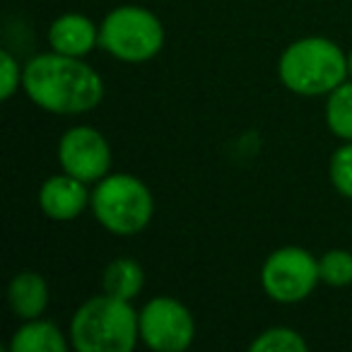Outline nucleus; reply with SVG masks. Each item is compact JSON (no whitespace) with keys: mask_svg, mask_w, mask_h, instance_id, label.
<instances>
[{"mask_svg":"<svg viewBox=\"0 0 352 352\" xmlns=\"http://www.w3.org/2000/svg\"><path fill=\"white\" fill-rule=\"evenodd\" d=\"M22 89L32 104L58 116L97 109L104 99V80L82 58L49 51L25 63Z\"/></svg>","mask_w":352,"mask_h":352,"instance_id":"f257e3e1","label":"nucleus"},{"mask_svg":"<svg viewBox=\"0 0 352 352\" xmlns=\"http://www.w3.org/2000/svg\"><path fill=\"white\" fill-rule=\"evenodd\" d=\"M278 78L299 97H323L350 78L347 54L326 36H304L283 51Z\"/></svg>","mask_w":352,"mask_h":352,"instance_id":"f03ea898","label":"nucleus"},{"mask_svg":"<svg viewBox=\"0 0 352 352\" xmlns=\"http://www.w3.org/2000/svg\"><path fill=\"white\" fill-rule=\"evenodd\" d=\"M68 338L78 352H131L140 338L138 311L107 292L89 297L70 318Z\"/></svg>","mask_w":352,"mask_h":352,"instance_id":"7ed1b4c3","label":"nucleus"},{"mask_svg":"<svg viewBox=\"0 0 352 352\" xmlns=\"http://www.w3.org/2000/svg\"><path fill=\"white\" fill-rule=\"evenodd\" d=\"M92 208L97 222L116 236H135L155 217V198L142 179L126 171L107 174L92 191Z\"/></svg>","mask_w":352,"mask_h":352,"instance_id":"20e7f679","label":"nucleus"},{"mask_svg":"<svg viewBox=\"0 0 352 352\" xmlns=\"http://www.w3.org/2000/svg\"><path fill=\"white\" fill-rule=\"evenodd\" d=\"M99 46L123 63H147L164 46V27L147 8H113L99 25Z\"/></svg>","mask_w":352,"mask_h":352,"instance_id":"39448f33","label":"nucleus"},{"mask_svg":"<svg viewBox=\"0 0 352 352\" xmlns=\"http://www.w3.org/2000/svg\"><path fill=\"white\" fill-rule=\"evenodd\" d=\"M321 283L318 258L302 246L275 249L261 268V287L278 304H299Z\"/></svg>","mask_w":352,"mask_h":352,"instance_id":"423d86ee","label":"nucleus"},{"mask_svg":"<svg viewBox=\"0 0 352 352\" xmlns=\"http://www.w3.org/2000/svg\"><path fill=\"white\" fill-rule=\"evenodd\" d=\"M140 340L157 352H184L193 345L196 321L184 302L174 297H155L138 311Z\"/></svg>","mask_w":352,"mask_h":352,"instance_id":"0eeeda50","label":"nucleus"},{"mask_svg":"<svg viewBox=\"0 0 352 352\" xmlns=\"http://www.w3.org/2000/svg\"><path fill=\"white\" fill-rule=\"evenodd\" d=\"M58 162L65 174L97 184L111 174V145L92 126H73L58 140Z\"/></svg>","mask_w":352,"mask_h":352,"instance_id":"6e6552de","label":"nucleus"},{"mask_svg":"<svg viewBox=\"0 0 352 352\" xmlns=\"http://www.w3.org/2000/svg\"><path fill=\"white\" fill-rule=\"evenodd\" d=\"M89 203H92V193L87 191V184L65 171L49 176L39 188V208L54 222L78 220Z\"/></svg>","mask_w":352,"mask_h":352,"instance_id":"1a4fd4ad","label":"nucleus"},{"mask_svg":"<svg viewBox=\"0 0 352 352\" xmlns=\"http://www.w3.org/2000/svg\"><path fill=\"white\" fill-rule=\"evenodd\" d=\"M46 36H49L51 51L75 56V58H82L89 51H94V46H99V27L80 12H65L56 17Z\"/></svg>","mask_w":352,"mask_h":352,"instance_id":"9d476101","label":"nucleus"},{"mask_svg":"<svg viewBox=\"0 0 352 352\" xmlns=\"http://www.w3.org/2000/svg\"><path fill=\"white\" fill-rule=\"evenodd\" d=\"M8 304L22 321L39 318L49 307V285L36 270H20L8 285Z\"/></svg>","mask_w":352,"mask_h":352,"instance_id":"9b49d317","label":"nucleus"},{"mask_svg":"<svg viewBox=\"0 0 352 352\" xmlns=\"http://www.w3.org/2000/svg\"><path fill=\"white\" fill-rule=\"evenodd\" d=\"M70 347V338L54 321L41 316L22 323L10 340V352H68Z\"/></svg>","mask_w":352,"mask_h":352,"instance_id":"f8f14e48","label":"nucleus"},{"mask_svg":"<svg viewBox=\"0 0 352 352\" xmlns=\"http://www.w3.org/2000/svg\"><path fill=\"white\" fill-rule=\"evenodd\" d=\"M142 285H145V270L131 256H118L111 263L104 268V278H102V287L107 294L118 299H126V302H133V299L140 294Z\"/></svg>","mask_w":352,"mask_h":352,"instance_id":"ddd939ff","label":"nucleus"},{"mask_svg":"<svg viewBox=\"0 0 352 352\" xmlns=\"http://www.w3.org/2000/svg\"><path fill=\"white\" fill-rule=\"evenodd\" d=\"M326 126L340 140H352V80H345L328 94Z\"/></svg>","mask_w":352,"mask_h":352,"instance_id":"4468645a","label":"nucleus"},{"mask_svg":"<svg viewBox=\"0 0 352 352\" xmlns=\"http://www.w3.org/2000/svg\"><path fill=\"white\" fill-rule=\"evenodd\" d=\"M251 352H307L309 342L302 338V333H297L294 328L287 326H275L265 328L263 333L251 340L249 345Z\"/></svg>","mask_w":352,"mask_h":352,"instance_id":"2eb2a0df","label":"nucleus"},{"mask_svg":"<svg viewBox=\"0 0 352 352\" xmlns=\"http://www.w3.org/2000/svg\"><path fill=\"white\" fill-rule=\"evenodd\" d=\"M321 283L331 287H347L352 285V254L345 249H331L318 258Z\"/></svg>","mask_w":352,"mask_h":352,"instance_id":"dca6fc26","label":"nucleus"},{"mask_svg":"<svg viewBox=\"0 0 352 352\" xmlns=\"http://www.w3.org/2000/svg\"><path fill=\"white\" fill-rule=\"evenodd\" d=\"M331 184L342 198L352 201V140H345L328 162Z\"/></svg>","mask_w":352,"mask_h":352,"instance_id":"f3484780","label":"nucleus"},{"mask_svg":"<svg viewBox=\"0 0 352 352\" xmlns=\"http://www.w3.org/2000/svg\"><path fill=\"white\" fill-rule=\"evenodd\" d=\"M22 75H25V68H20L15 56L8 49L0 51V97L3 102L12 99V94L22 87Z\"/></svg>","mask_w":352,"mask_h":352,"instance_id":"a211bd4d","label":"nucleus"},{"mask_svg":"<svg viewBox=\"0 0 352 352\" xmlns=\"http://www.w3.org/2000/svg\"><path fill=\"white\" fill-rule=\"evenodd\" d=\"M347 73H350V80H352V49H350V54H347Z\"/></svg>","mask_w":352,"mask_h":352,"instance_id":"6ab92c4d","label":"nucleus"}]
</instances>
